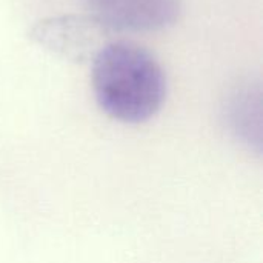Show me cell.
Instances as JSON below:
<instances>
[{
  "label": "cell",
  "instance_id": "3",
  "mask_svg": "<svg viewBox=\"0 0 263 263\" xmlns=\"http://www.w3.org/2000/svg\"><path fill=\"white\" fill-rule=\"evenodd\" d=\"M106 28L94 17H57L43 20L32 29V39L46 49L63 57L83 60L97 54L103 45Z\"/></svg>",
  "mask_w": 263,
  "mask_h": 263
},
{
  "label": "cell",
  "instance_id": "2",
  "mask_svg": "<svg viewBox=\"0 0 263 263\" xmlns=\"http://www.w3.org/2000/svg\"><path fill=\"white\" fill-rule=\"evenodd\" d=\"M92 17L106 29L159 31L180 14V0H85Z\"/></svg>",
  "mask_w": 263,
  "mask_h": 263
},
{
  "label": "cell",
  "instance_id": "4",
  "mask_svg": "<svg viewBox=\"0 0 263 263\" xmlns=\"http://www.w3.org/2000/svg\"><path fill=\"white\" fill-rule=\"evenodd\" d=\"M234 129L245 139H253V128L260 134V92L243 89L234 96L230 108Z\"/></svg>",
  "mask_w": 263,
  "mask_h": 263
},
{
  "label": "cell",
  "instance_id": "1",
  "mask_svg": "<svg viewBox=\"0 0 263 263\" xmlns=\"http://www.w3.org/2000/svg\"><path fill=\"white\" fill-rule=\"evenodd\" d=\"M92 88L99 106L108 116L125 123H142L162 108L166 79L145 48L117 42L96 54Z\"/></svg>",
  "mask_w": 263,
  "mask_h": 263
}]
</instances>
